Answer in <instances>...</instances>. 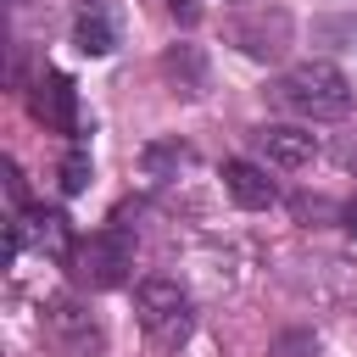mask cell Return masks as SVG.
Listing matches in <instances>:
<instances>
[{"label":"cell","mask_w":357,"mask_h":357,"mask_svg":"<svg viewBox=\"0 0 357 357\" xmlns=\"http://www.w3.org/2000/svg\"><path fill=\"white\" fill-rule=\"evenodd\" d=\"M273 95L296 117H307V123H335V117H346L357 106V89H351V78L335 61H301V67H290Z\"/></svg>","instance_id":"1"},{"label":"cell","mask_w":357,"mask_h":357,"mask_svg":"<svg viewBox=\"0 0 357 357\" xmlns=\"http://www.w3.org/2000/svg\"><path fill=\"white\" fill-rule=\"evenodd\" d=\"M134 312H139V324H145V335H151L156 346H178V340H190L195 312H190V296H184L173 279H139V290H134Z\"/></svg>","instance_id":"2"},{"label":"cell","mask_w":357,"mask_h":357,"mask_svg":"<svg viewBox=\"0 0 357 357\" xmlns=\"http://www.w3.org/2000/svg\"><path fill=\"white\" fill-rule=\"evenodd\" d=\"M67 268H73V279H78L84 290H117V284L128 279V268H134V245H128L117 229H100V234H89V240L73 245Z\"/></svg>","instance_id":"3"},{"label":"cell","mask_w":357,"mask_h":357,"mask_svg":"<svg viewBox=\"0 0 357 357\" xmlns=\"http://www.w3.org/2000/svg\"><path fill=\"white\" fill-rule=\"evenodd\" d=\"M45 340H50L61 357H100V351H106V329H100V324L89 318V307L73 301V296L45 301Z\"/></svg>","instance_id":"4"},{"label":"cell","mask_w":357,"mask_h":357,"mask_svg":"<svg viewBox=\"0 0 357 357\" xmlns=\"http://www.w3.org/2000/svg\"><path fill=\"white\" fill-rule=\"evenodd\" d=\"M229 39L257 61H279L284 45H290V17L284 11H245V17L229 22Z\"/></svg>","instance_id":"5"},{"label":"cell","mask_w":357,"mask_h":357,"mask_svg":"<svg viewBox=\"0 0 357 357\" xmlns=\"http://www.w3.org/2000/svg\"><path fill=\"white\" fill-rule=\"evenodd\" d=\"M33 117L56 134H78V89L67 73H39L33 84Z\"/></svg>","instance_id":"6"},{"label":"cell","mask_w":357,"mask_h":357,"mask_svg":"<svg viewBox=\"0 0 357 357\" xmlns=\"http://www.w3.org/2000/svg\"><path fill=\"white\" fill-rule=\"evenodd\" d=\"M251 145L273 167H307L318 156V139L307 128H296V123H262V128H251Z\"/></svg>","instance_id":"7"},{"label":"cell","mask_w":357,"mask_h":357,"mask_svg":"<svg viewBox=\"0 0 357 357\" xmlns=\"http://www.w3.org/2000/svg\"><path fill=\"white\" fill-rule=\"evenodd\" d=\"M223 190H229V201H234V206H245V212H262V206H273V201H279V190H273L268 167H257V162H245V156L223 162Z\"/></svg>","instance_id":"8"},{"label":"cell","mask_w":357,"mask_h":357,"mask_svg":"<svg viewBox=\"0 0 357 357\" xmlns=\"http://www.w3.org/2000/svg\"><path fill=\"white\" fill-rule=\"evenodd\" d=\"M73 45H78L84 56H106V50L117 45V28H112V11H106L100 0H84V6L73 11Z\"/></svg>","instance_id":"9"},{"label":"cell","mask_w":357,"mask_h":357,"mask_svg":"<svg viewBox=\"0 0 357 357\" xmlns=\"http://www.w3.org/2000/svg\"><path fill=\"white\" fill-rule=\"evenodd\" d=\"M17 223H22V234H33V245L39 251H50V257H73V245H67V218L61 212H45V206H28V212H17Z\"/></svg>","instance_id":"10"},{"label":"cell","mask_w":357,"mask_h":357,"mask_svg":"<svg viewBox=\"0 0 357 357\" xmlns=\"http://www.w3.org/2000/svg\"><path fill=\"white\" fill-rule=\"evenodd\" d=\"M162 73L173 78V89H178V95H201V84H206V61H201V50H195V45L167 50V56H162Z\"/></svg>","instance_id":"11"},{"label":"cell","mask_w":357,"mask_h":357,"mask_svg":"<svg viewBox=\"0 0 357 357\" xmlns=\"http://www.w3.org/2000/svg\"><path fill=\"white\" fill-rule=\"evenodd\" d=\"M84 184H89V151H84V145H73V151L61 156V190H67V195H78Z\"/></svg>","instance_id":"12"},{"label":"cell","mask_w":357,"mask_h":357,"mask_svg":"<svg viewBox=\"0 0 357 357\" xmlns=\"http://www.w3.org/2000/svg\"><path fill=\"white\" fill-rule=\"evenodd\" d=\"M184 156H190L184 145H151L145 151V167H151V178H162V167H178Z\"/></svg>","instance_id":"13"},{"label":"cell","mask_w":357,"mask_h":357,"mask_svg":"<svg viewBox=\"0 0 357 357\" xmlns=\"http://www.w3.org/2000/svg\"><path fill=\"white\" fill-rule=\"evenodd\" d=\"M167 11H173V22H184V28L201 17V6H195V0H167Z\"/></svg>","instance_id":"14"},{"label":"cell","mask_w":357,"mask_h":357,"mask_svg":"<svg viewBox=\"0 0 357 357\" xmlns=\"http://www.w3.org/2000/svg\"><path fill=\"white\" fill-rule=\"evenodd\" d=\"M346 234H357V201L346 206Z\"/></svg>","instance_id":"15"}]
</instances>
